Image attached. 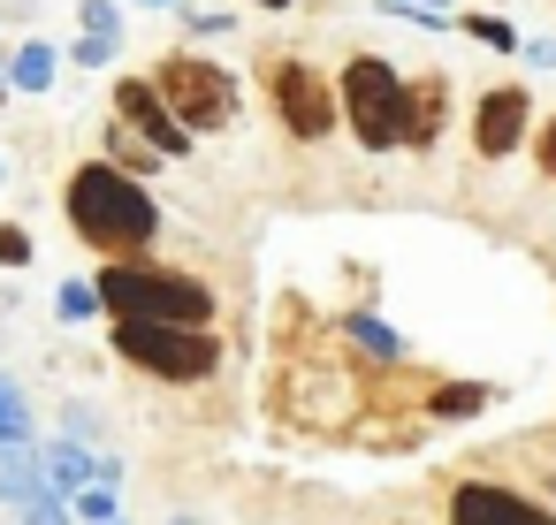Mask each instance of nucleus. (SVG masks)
I'll use <instances>...</instances> for the list:
<instances>
[{"mask_svg":"<svg viewBox=\"0 0 556 525\" xmlns=\"http://www.w3.org/2000/svg\"><path fill=\"white\" fill-rule=\"evenodd\" d=\"M62 221L100 252V259H130L161 236V206H153V183H138L130 168L115 161H77L70 183H62Z\"/></svg>","mask_w":556,"mask_h":525,"instance_id":"obj_1","label":"nucleus"},{"mask_svg":"<svg viewBox=\"0 0 556 525\" xmlns=\"http://www.w3.org/2000/svg\"><path fill=\"white\" fill-rule=\"evenodd\" d=\"M100 305L108 320H176V328H214V290L191 274V267H168V259H108L100 274Z\"/></svg>","mask_w":556,"mask_h":525,"instance_id":"obj_2","label":"nucleus"},{"mask_svg":"<svg viewBox=\"0 0 556 525\" xmlns=\"http://www.w3.org/2000/svg\"><path fill=\"white\" fill-rule=\"evenodd\" d=\"M108 343H115V358H130L138 373L176 381V388H199V381H214V366H222V335H214V328H176V320H115V328H108Z\"/></svg>","mask_w":556,"mask_h":525,"instance_id":"obj_3","label":"nucleus"},{"mask_svg":"<svg viewBox=\"0 0 556 525\" xmlns=\"http://www.w3.org/2000/svg\"><path fill=\"white\" fill-rule=\"evenodd\" d=\"M336 100H343V130H351L366 153H404V100H412V77H396L381 54H351L343 77H336Z\"/></svg>","mask_w":556,"mask_h":525,"instance_id":"obj_4","label":"nucleus"},{"mask_svg":"<svg viewBox=\"0 0 556 525\" xmlns=\"http://www.w3.org/2000/svg\"><path fill=\"white\" fill-rule=\"evenodd\" d=\"M153 85H161V100L176 107V123H184L191 138H214V130H229V123L244 115V85H237L222 62L191 54V47H176V54L153 69Z\"/></svg>","mask_w":556,"mask_h":525,"instance_id":"obj_5","label":"nucleus"},{"mask_svg":"<svg viewBox=\"0 0 556 525\" xmlns=\"http://www.w3.org/2000/svg\"><path fill=\"white\" fill-rule=\"evenodd\" d=\"M267 107H275V123H282L298 145H328V138L343 130L336 77H320L305 54H267Z\"/></svg>","mask_w":556,"mask_h":525,"instance_id":"obj_6","label":"nucleus"},{"mask_svg":"<svg viewBox=\"0 0 556 525\" xmlns=\"http://www.w3.org/2000/svg\"><path fill=\"white\" fill-rule=\"evenodd\" d=\"M518 145H533V92L526 85H488L472 100V153L480 161H510Z\"/></svg>","mask_w":556,"mask_h":525,"instance_id":"obj_7","label":"nucleus"},{"mask_svg":"<svg viewBox=\"0 0 556 525\" xmlns=\"http://www.w3.org/2000/svg\"><path fill=\"white\" fill-rule=\"evenodd\" d=\"M115 123H123V130H138L161 161H184V153H191V130L176 123V107L161 100V85H153V77H115Z\"/></svg>","mask_w":556,"mask_h":525,"instance_id":"obj_8","label":"nucleus"},{"mask_svg":"<svg viewBox=\"0 0 556 525\" xmlns=\"http://www.w3.org/2000/svg\"><path fill=\"white\" fill-rule=\"evenodd\" d=\"M450 525H556V510L518 495V487H495V479H457L450 487Z\"/></svg>","mask_w":556,"mask_h":525,"instance_id":"obj_9","label":"nucleus"},{"mask_svg":"<svg viewBox=\"0 0 556 525\" xmlns=\"http://www.w3.org/2000/svg\"><path fill=\"white\" fill-rule=\"evenodd\" d=\"M450 85H457V77H442V69L412 77V100H404V153H434V145H442V130H450Z\"/></svg>","mask_w":556,"mask_h":525,"instance_id":"obj_10","label":"nucleus"},{"mask_svg":"<svg viewBox=\"0 0 556 525\" xmlns=\"http://www.w3.org/2000/svg\"><path fill=\"white\" fill-rule=\"evenodd\" d=\"M31 495H47L39 441H0V502H9V510H24Z\"/></svg>","mask_w":556,"mask_h":525,"instance_id":"obj_11","label":"nucleus"},{"mask_svg":"<svg viewBox=\"0 0 556 525\" xmlns=\"http://www.w3.org/2000/svg\"><path fill=\"white\" fill-rule=\"evenodd\" d=\"M39 464H47V487H54V495H77V487L100 479V457H92L85 441H47Z\"/></svg>","mask_w":556,"mask_h":525,"instance_id":"obj_12","label":"nucleus"},{"mask_svg":"<svg viewBox=\"0 0 556 525\" xmlns=\"http://www.w3.org/2000/svg\"><path fill=\"white\" fill-rule=\"evenodd\" d=\"M54 77H62V54L47 47V39H24L16 54H9V92H54Z\"/></svg>","mask_w":556,"mask_h":525,"instance_id":"obj_13","label":"nucleus"},{"mask_svg":"<svg viewBox=\"0 0 556 525\" xmlns=\"http://www.w3.org/2000/svg\"><path fill=\"white\" fill-rule=\"evenodd\" d=\"M100 145H108L100 161H115V168H130L138 183H153V176H161V153H153V145H146L138 130H123V123H108V130H100Z\"/></svg>","mask_w":556,"mask_h":525,"instance_id":"obj_14","label":"nucleus"},{"mask_svg":"<svg viewBox=\"0 0 556 525\" xmlns=\"http://www.w3.org/2000/svg\"><path fill=\"white\" fill-rule=\"evenodd\" d=\"M343 335H351V350H366V358H381V366L404 358V335H396L381 312H343Z\"/></svg>","mask_w":556,"mask_h":525,"instance_id":"obj_15","label":"nucleus"},{"mask_svg":"<svg viewBox=\"0 0 556 525\" xmlns=\"http://www.w3.org/2000/svg\"><path fill=\"white\" fill-rule=\"evenodd\" d=\"M457 31H465L472 47H495V54H518V47H526L503 9H457Z\"/></svg>","mask_w":556,"mask_h":525,"instance_id":"obj_16","label":"nucleus"},{"mask_svg":"<svg viewBox=\"0 0 556 525\" xmlns=\"http://www.w3.org/2000/svg\"><path fill=\"white\" fill-rule=\"evenodd\" d=\"M488 404H495L488 381H442V388L427 396V419H480Z\"/></svg>","mask_w":556,"mask_h":525,"instance_id":"obj_17","label":"nucleus"},{"mask_svg":"<svg viewBox=\"0 0 556 525\" xmlns=\"http://www.w3.org/2000/svg\"><path fill=\"white\" fill-rule=\"evenodd\" d=\"M0 441H31V404L9 373H0Z\"/></svg>","mask_w":556,"mask_h":525,"instance_id":"obj_18","label":"nucleus"},{"mask_svg":"<svg viewBox=\"0 0 556 525\" xmlns=\"http://www.w3.org/2000/svg\"><path fill=\"white\" fill-rule=\"evenodd\" d=\"M54 312H62V320H108L100 282H62V290H54Z\"/></svg>","mask_w":556,"mask_h":525,"instance_id":"obj_19","label":"nucleus"},{"mask_svg":"<svg viewBox=\"0 0 556 525\" xmlns=\"http://www.w3.org/2000/svg\"><path fill=\"white\" fill-rule=\"evenodd\" d=\"M70 510H77V525H115V510H123V502H115V487H108V479H92V487H77V495H70Z\"/></svg>","mask_w":556,"mask_h":525,"instance_id":"obj_20","label":"nucleus"},{"mask_svg":"<svg viewBox=\"0 0 556 525\" xmlns=\"http://www.w3.org/2000/svg\"><path fill=\"white\" fill-rule=\"evenodd\" d=\"M389 16H412V24H434V31H457V0H381Z\"/></svg>","mask_w":556,"mask_h":525,"instance_id":"obj_21","label":"nucleus"},{"mask_svg":"<svg viewBox=\"0 0 556 525\" xmlns=\"http://www.w3.org/2000/svg\"><path fill=\"white\" fill-rule=\"evenodd\" d=\"M70 517H77V510H70V495H54V487L31 495V502L16 510V525H70Z\"/></svg>","mask_w":556,"mask_h":525,"instance_id":"obj_22","label":"nucleus"},{"mask_svg":"<svg viewBox=\"0 0 556 525\" xmlns=\"http://www.w3.org/2000/svg\"><path fill=\"white\" fill-rule=\"evenodd\" d=\"M77 24L92 31V39H123L130 24H123V9H115V0H85V9H77Z\"/></svg>","mask_w":556,"mask_h":525,"instance_id":"obj_23","label":"nucleus"},{"mask_svg":"<svg viewBox=\"0 0 556 525\" xmlns=\"http://www.w3.org/2000/svg\"><path fill=\"white\" fill-rule=\"evenodd\" d=\"M115 54H123V39H92V31L70 47V62H77V69H115Z\"/></svg>","mask_w":556,"mask_h":525,"instance_id":"obj_24","label":"nucleus"},{"mask_svg":"<svg viewBox=\"0 0 556 525\" xmlns=\"http://www.w3.org/2000/svg\"><path fill=\"white\" fill-rule=\"evenodd\" d=\"M31 259H39L31 229H16V221H0V267H31Z\"/></svg>","mask_w":556,"mask_h":525,"instance_id":"obj_25","label":"nucleus"},{"mask_svg":"<svg viewBox=\"0 0 556 525\" xmlns=\"http://www.w3.org/2000/svg\"><path fill=\"white\" fill-rule=\"evenodd\" d=\"M533 168H541V176L556 183V115H548V123L533 130Z\"/></svg>","mask_w":556,"mask_h":525,"instance_id":"obj_26","label":"nucleus"},{"mask_svg":"<svg viewBox=\"0 0 556 525\" xmlns=\"http://www.w3.org/2000/svg\"><path fill=\"white\" fill-rule=\"evenodd\" d=\"M184 24H191V39H229L237 31V16H191V9H184Z\"/></svg>","mask_w":556,"mask_h":525,"instance_id":"obj_27","label":"nucleus"},{"mask_svg":"<svg viewBox=\"0 0 556 525\" xmlns=\"http://www.w3.org/2000/svg\"><path fill=\"white\" fill-rule=\"evenodd\" d=\"M518 54H526V69H556V39H526Z\"/></svg>","mask_w":556,"mask_h":525,"instance_id":"obj_28","label":"nucleus"},{"mask_svg":"<svg viewBox=\"0 0 556 525\" xmlns=\"http://www.w3.org/2000/svg\"><path fill=\"white\" fill-rule=\"evenodd\" d=\"M138 9H176V16H184V9H191V0H138Z\"/></svg>","mask_w":556,"mask_h":525,"instance_id":"obj_29","label":"nucleus"},{"mask_svg":"<svg viewBox=\"0 0 556 525\" xmlns=\"http://www.w3.org/2000/svg\"><path fill=\"white\" fill-rule=\"evenodd\" d=\"M252 9H275V16H282V9H298V0H252Z\"/></svg>","mask_w":556,"mask_h":525,"instance_id":"obj_30","label":"nucleus"},{"mask_svg":"<svg viewBox=\"0 0 556 525\" xmlns=\"http://www.w3.org/2000/svg\"><path fill=\"white\" fill-rule=\"evenodd\" d=\"M168 525H199V517H191V510H176V517H168Z\"/></svg>","mask_w":556,"mask_h":525,"instance_id":"obj_31","label":"nucleus"},{"mask_svg":"<svg viewBox=\"0 0 556 525\" xmlns=\"http://www.w3.org/2000/svg\"><path fill=\"white\" fill-rule=\"evenodd\" d=\"M0 183H9V161H0Z\"/></svg>","mask_w":556,"mask_h":525,"instance_id":"obj_32","label":"nucleus"},{"mask_svg":"<svg viewBox=\"0 0 556 525\" xmlns=\"http://www.w3.org/2000/svg\"><path fill=\"white\" fill-rule=\"evenodd\" d=\"M0 77H9V62H0Z\"/></svg>","mask_w":556,"mask_h":525,"instance_id":"obj_33","label":"nucleus"},{"mask_svg":"<svg viewBox=\"0 0 556 525\" xmlns=\"http://www.w3.org/2000/svg\"><path fill=\"white\" fill-rule=\"evenodd\" d=\"M495 9H503V0H495Z\"/></svg>","mask_w":556,"mask_h":525,"instance_id":"obj_34","label":"nucleus"},{"mask_svg":"<svg viewBox=\"0 0 556 525\" xmlns=\"http://www.w3.org/2000/svg\"><path fill=\"white\" fill-rule=\"evenodd\" d=\"M115 525H123V517H115Z\"/></svg>","mask_w":556,"mask_h":525,"instance_id":"obj_35","label":"nucleus"}]
</instances>
